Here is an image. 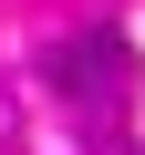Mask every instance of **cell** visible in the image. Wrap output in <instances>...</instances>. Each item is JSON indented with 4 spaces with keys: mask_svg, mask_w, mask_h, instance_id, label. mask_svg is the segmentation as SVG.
<instances>
[{
    "mask_svg": "<svg viewBox=\"0 0 145 155\" xmlns=\"http://www.w3.org/2000/svg\"><path fill=\"white\" fill-rule=\"evenodd\" d=\"M52 72H62V93L83 104V114H104V124H114V114H124V93H135V52H124L114 31H83Z\"/></svg>",
    "mask_w": 145,
    "mask_h": 155,
    "instance_id": "6da1fadb",
    "label": "cell"
}]
</instances>
